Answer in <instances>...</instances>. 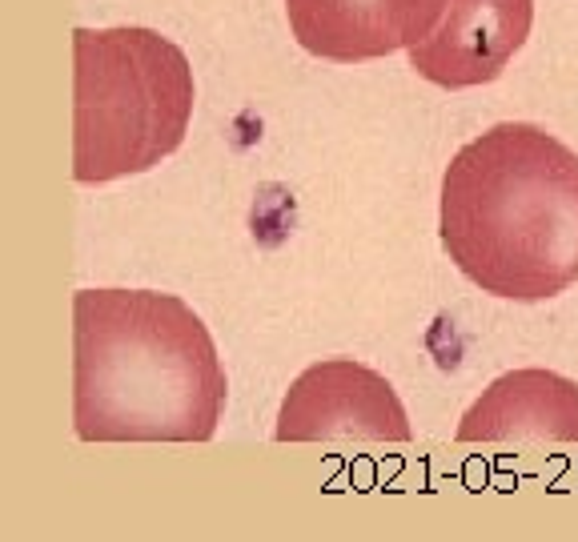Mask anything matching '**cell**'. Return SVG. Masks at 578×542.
I'll list each match as a JSON object with an SVG mask.
<instances>
[{"label":"cell","mask_w":578,"mask_h":542,"mask_svg":"<svg viewBox=\"0 0 578 542\" xmlns=\"http://www.w3.org/2000/svg\"><path fill=\"white\" fill-rule=\"evenodd\" d=\"M225 366L205 322L173 294L73 298V426L81 442H209Z\"/></svg>","instance_id":"cell-1"},{"label":"cell","mask_w":578,"mask_h":542,"mask_svg":"<svg viewBox=\"0 0 578 542\" xmlns=\"http://www.w3.org/2000/svg\"><path fill=\"white\" fill-rule=\"evenodd\" d=\"M442 245L482 294L546 302L578 282V153L502 121L442 173Z\"/></svg>","instance_id":"cell-2"},{"label":"cell","mask_w":578,"mask_h":542,"mask_svg":"<svg viewBox=\"0 0 578 542\" xmlns=\"http://www.w3.org/2000/svg\"><path fill=\"white\" fill-rule=\"evenodd\" d=\"M189 57L153 29H73V177L105 185L181 149L193 117Z\"/></svg>","instance_id":"cell-3"},{"label":"cell","mask_w":578,"mask_h":542,"mask_svg":"<svg viewBox=\"0 0 578 542\" xmlns=\"http://www.w3.org/2000/svg\"><path fill=\"white\" fill-rule=\"evenodd\" d=\"M277 442H410V418L398 390L354 358L310 366L277 410Z\"/></svg>","instance_id":"cell-4"},{"label":"cell","mask_w":578,"mask_h":542,"mask_svg":"<svg viewBox=\"0 0 578 542\" xmlns=\"http://www.w3.org/2000/svg\"><path fill=\"white\" fill-rule=\"evenodd\" d=\"M534 29V0H446L426 41L410 49V69L442 89L490 85L506 73Z\"/></svg>","instance_id":"cell-5"},{"label":"cell","mask_w":578,"mask_h":542,"mask_svg":"<svg viewBox=\"0 0 578 542\" xmlns=\"http://www.w3.org/2000/svg\"><path fill=\"white\" fill-rule=\"evenodd\" d=\"M298 45L334 65H366L434 33L446 0H285Z\"/></svg>","instance_id":"cell-6"},{"label":"cell","mask_w":578,"mask_h":542,"mask_svg":"<svg viewBox=\"0 0 578 542\" xmlns=\"http://www.w3.org/2000/svg\"><path fill=\"white\" fill-rule=\"evenodd\" d=\"M458 442H578V382L554 370L494 378L462 414Z\"/></svg>","instance_id":"cell-7"}]
</instances>
